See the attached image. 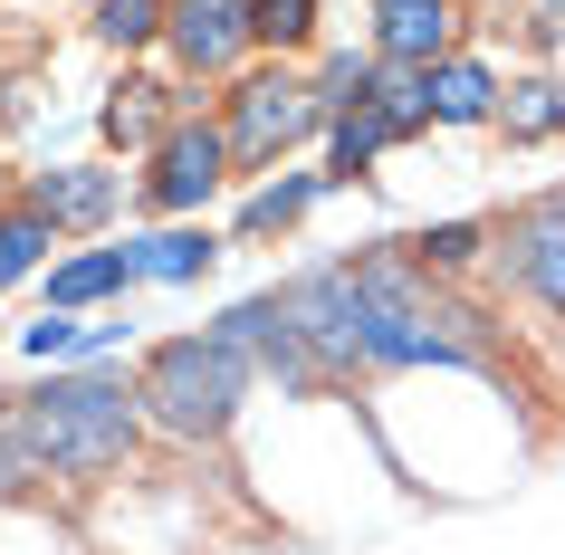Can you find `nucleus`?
<instances>
[{
    "mask_svg": "<svg viewBox=\"0 0 565 555\" xmlns=\"http://www.w3.org/2000/svg\"><path fill=\"white\" fill-rule=\"evenodd\" d=\"M499 259H508V278L527 297H546L565 317V192H546V202H527L518 221L499 231Z\"/></svg>",
    "mask_w": 565,
    "mask_h": 555,
    "instance_id": "obj_8",
    "label": "nucleus"
},
{
    "mask_svg": "<svg viewBox=\"0 0 565 555\" xmlns=\"http://www.w3.org/2000/svg\"><path fill=\"white\" fill-rule=\"evenodd\" d=\"M221 163H231L221 125H173V135L153 145V182H145V202H153V211H202L211 192L231 182Z\"/></svg>",
    "mask_w": 565,
    "mask_h": 555,
    "instance_id": "obj_7",
    "label": "nucleus"
},
{
    "mask_svg": "<svg viewBox=\"0 0 565 555\" xmlns=\"http://www.w3.org/2000/svg\"><path fill=\"white\" fill-rule=\"evenodd\" d=\"M364 297V364L374 374H422V364H489V345L470 335L460 307L422 288V268L403 259H345Z\"/></svg>",
    "mask_w": 565,
    "mask_h": 555,
    "instance_id": "obj_2",
    "label": "nucleus"
},
{
    "mask_svg": "<svg viewBox=\"0 0 565 555\" xmlns=\"http://www.w3.org/2000/svg\"><path fill=\"white\" fill-rule=\"evenodd\" d=\"M249 39L259 49H307L317 39V0H249Z\"/></svg>",
    "mask_w": 565,
    "mask_h": 555,
    "instance_id": "obj_20",
    "label": "nucleus"
},
{
    "mask_svg": "<svg viewBox=\"0 0 565 555\" xmlns=\"http://www.w3.org/2000/svg\"><path fill=\"white\" fill-rule=\"evenodd\" d=\"M125 259H135V278L182 288V278H202V268L221 259V239H211V231H163V239H125Z\"/></svg>",
    "mask_w": 565,
    "mask_h": 555,
    "instance_id": "obj_13",
    "label": "nucleus"
},
{
    "mask_svg": "<svg viewBox=\"0 0 565 555\" xmlns=\"http://www.w3.org/2000/svg\"><path fill=\"white\" fill-rule=\"evenodd\" d=\"M317 125H327L317 87H307V77H288V67H268V77H239L221 145H231V163H278V153H288V145H307Z\"/></svg>",
    "mask_w": 565,
    "mask_h": 555,
    "instance_id": "obj_4",
    "label": "nucleus"
},
{
    "mask_svg": "<svg viewBox=\"0 0 565 555\" xmlns=\"http://www.w3.org/2000/svg\"><path fill=\"white\" fill-rule=\"evenodd\" d=\"M173 30V0H96V39L106 49H153Z\"/></svg>",
    "mask_w": 565,
    "mask_h": 555,
    "instance_id": "obj_16",
    "label": "nucleus"
},
{
    "mask_svg": "<svg viewBox=\"0 0 565 555\" xmlns=\"http://www.w3.org/2000/svg\"><path fill=\"white\" fill-rule=\"evenodd\" d=\"M499 116V77L479 58H441L431 67V125H489Z\"/></svg>",
    "mask_w": 565,
    "mask_h": 555,
    "instance_id": "obj_12",
    "label": "nucleus"
},
{
    "mask_svg": "<svg viewBox=\"0 0 565 555\" xmlns=\"http://www.w3.org/2000/svg\"><path fill=\"white\" fill-rule=\"evenodd\" d=\"M135 393H145V421H163L173 440H221L249 403V354L221 345V335H163L145 354Z\"/></svg>",
    "mask_w": 565,
    "mask_h": 555,
    "instance_id": "obj_3",
    "label": "nucleus"
},
{
    "mask_svg": "<svg viewBox=\"0 0 565 555\" xmlns=\"http://www.w3.org/2000/svg\"><path fill=\"white\" fill-rule=\"evenodd\" d=\"M317 182H327V173H298V182H268L259 202L239 211V231H249V239H268V231H288V221H298V211L317 202Z\"/></svg>",
    "mask_w": 565,
    "mask_h": 555,
    "instance_id": "obj_21",
    "label": "nucleus"
},
{
    "mask_svg": "<svg viewBox=\"0 0 565 555\" xmlns=\"http://www.w3.org/2000/svg\"><path fill=\"white\" fill-rule=\"evenodd\" d=\"M211 335H221V345H239L249 364H259V374L298 383V393H307V383H327L317 345H307V335H298V317H288V288H278V297H239V307H231L221 325H211Z\"/></svg>",
    "mask_w": 565,
    "mask_h": 555,
    "instance_id": "obj_6",
    "label": "nucleus"
},
{
    "mask_svg": "<svg viewBox=\"0 0 565 555\" xmlns=\"http://www.w3.org/2000/svg\"><path fill=\"white\" fill-rule=\"evenodd\" d=\"M499 125L518 135V145H536V135H556V125H565V77H536V87H508Z\"/></svg>",
    "mask_w": 565,
    "mask_h": 555,
    "instance_id": "obj_18",
    "label": "nucleus"
},
{
    "mask_svg": "<svg viewBox=\"0 0 565 555\" xmlns=\"http://www.w3.org/2000/svg\"><path fill=\"white\" fill-rule=\"evenodd\" d=\"M20 345H30L39 364H49V354H106V345H116V325H77L67 307H49V317H39L30 335H20Z\"/></svg>",
    "mask_w": 565,
    "mask_h": 555,
    "instance_id": "obj_19",
    "label": "nucleus"
},
{
    "mask_svg": "<svg viewBox=\"0 0 565 555\" xmlns=\"http://www.w3.org/2000/svg\"><path fill=\"white\" fill-rule=\"evenodd\" d=\"M116 202H125L116 173H39V182H30V211L49 221V231H58V221H67V231H96Z\"/></svg>",
    "mask_w": 565,
    "mask_h": 555,
    "instance_id": "obj_11",
    "label": "nucleus"
},
{
    "mask_svg": "<svg viewBox=\"0 0 565 555\" xmlns=\"http://www.w3.org/2000/svg\"><path fill=\"white\" fill-rule=\"evenodd\" d=\"M288 317L298 335L317 345L327 374H355L364 364V297H355V268H307L298 288H288Z\"/></svg>",
    "mask_w": 565,
    "mask_h": 555,
    "instance_id": "obj_5",
    "label": "nucleus"
},
{
    "mask_svg": "<svg viewBox=\"0 0 565 555\" xmlns=\"http://www.w3.org/2000/svg\"><path fill=\"white\" fill-rule=\"evenodd\" d=\"M153 135H173V125H163V87L125 77L116 106H106V145H153Z\"/></svg>",
    "mask_w": 565,
    "mask_h": 555,
    "instance_id": "obj_17",
    "label": "nucleus"
},
{
    "mask_svg": "<svg viewBox=\"0 0 565 555\" xmlns=\"http://www.w3.org/2000/svg\"><path fill=\"white\" fill-rule=\"evenodd\" d=\"M470 249H479L470 221H441V231H422V239H413V268H460Z\"/></svg>",
    "mask_w": 565,
    "mask_h": 555,
    "instance_id": "obj_24",
    "label": "nucleus"
},
{
    "mask_svg": "<svg viewBox=\"0 0 565 555\" xmlns=\"http://www.w3.org/2000/svg\"><path fill=\"white\" fill-rule=\"evenodd\" d=\"M30 479H39V469H30V450L10 440V412H0V498H20Z\"/></svg>",
    "mask_w": 565,
    "mask_h": 555,
    "instance_id": "obj_25",
    "label": "nucleus"
},
{
    "mask_svg": "<svg viewBox=\"0 0 565 555\" xmlns=\"http://www.w3.org/2000/svg\"><path fill=\"white\" fill-rule=\"evenodd\" d=\"M39 249H49V221L39 211H20V221H0V278H30Z\"/></svg>",
    "mask_w": 565,
    "mask_h": 555,
    "instance_id": "obj_23",
    "label": "nucleus"
},
{
    "mask_svg": "<svg viewBox=\"0 0 565 555\" xmlns=\"http://www.w3.org/2000/svg\"><path fill=\"white\" fill-rule=\"evenodd\" d=\"M10 440L30 450V469H58V479H106L125 469V450L145 440V393L116 374H58L10 403Z\"/></svg>",
    "mask_w": 565,
    "mask_h": 555,
    "instance_id": "obj_1",
    "label": "nucleus"
},
{
    "mask_svg": "<svg viewBox=\"0 0 565 555\" xmlns=\"http://www.w3.org/2000/svg\"><path fill=\"white\" fill-rule=\"evenodd\" d=\"M384 145H403V125H393L384 106H355V116H335V182H355Z\"/></svg>",
    "mask_w": 565,
    "mask_h": 555,
    "instance_id": "obj_15",
    "label": "nucleus"
},
{
    "mask_svg": "<svg viewBox=\"0 0 565 555\" xmlns=\"http://www.w3.org/2000/svg\"><path fill=\"white\" fill-rule=\"evenodd\" d=\"M374 77H384L374 58H327V77H317V106H327V116H355V106H374Z\"/></svg>",
    "mask_w": 565,
    "mask_h": 555,
    "instance_id": "obj_22",
    "label": "nucleus"
},
{
    "mask_svg": "<svg viewBox=\"0 0 565 555\" xmlns=\"http://www.w3.org/2000/svg\"><path fill=\"white\" fill-rule=\"evenodd\" d=\"M374 20H384L374 49H384L393 67H441L450 39H460V0H384Z\"/></svg>",
    "mask_w": 565,
    "mask_h": 555,
    "instance_id": "obj_10",
    "label": "nucleus"
},
{
    "mask_svg": "<svg viewBox=\"0 0 565 555\" xmlns=\"http://www.w3.org/2000/svg\"><path fill=\"white\" fill-rule=\"evenodd\" d=\"M173 58L192 67V77H221V67L239 58V49H259L249 39V0H173Z\"/></svg>",
    "mask_w": 565,
    "mask_h": 555,
    "instance_id": "obj_9",
    "label": "nucleus"
},
{
    "mask_svg": "<svg viewBox=\"0 0 565 555\" xmlns=\"http://www.w3.org/2000/svg\"><path fill=\"white\" fill-rule=\"evenodd\" d=\"M116 288H135V259L125 249H87V259H67V268H49V307H96V297H116Z\"/></svg>",
    "mask_w": 565,
    "mask_h": 555,
    "instance_id": "obj_14",
    "label": "nucleus"
}]
</instances>
